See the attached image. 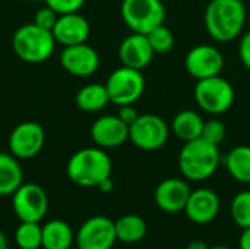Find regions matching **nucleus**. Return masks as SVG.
<instances>
[{"label":"nucleus","instance_id":"obj_1","mask_svg":"<svg viewBox=\"0 0 250 249\" xmlns=\"http://www.w3.org/2000/svg\"><path fill=\"white\" fill-rule=\"evenodd\" d=\"M246 21V6L242 0H211L205 10L207 31L218 43L234 41Z\"/></svg>","mask_w":250,"mask_h":249},{"label":"nucleus","instance_id":"obj_2","mask_svg":"<svg viewBox=\"0 0 250 249\" xmlns=\"http://www.w3.org/2000/svg\"><path fill=\"white\" fill-rule=\"evenodd\" d=\"M113 163L108 154L100 147L82 148L67 161L69 179L82 188H97L104 179L111 176Z\"/></svg>","mask_w":250,"mask_h":249},{"label":"nucleus","instance_id":"obj_3","mask_svg":"<svg viewBox=\"0 0 250 249\" xmlns=\"http://www.w3.org/2000/svg\"><path fill=\"white\" fill-rule=\"evenodd\" d=\"M221 156L218 145L204 138L185 142L179 154V169L188 181L201 182L209 179L220 166Z\"/></svg>","mask_w":250,"mask_h":249},{"label":"nucleus","instance_id":"obj_4","mask_svg":"<svg viewBox=\"0 0 250 249\" xmlns=\"http://www.w3.org/2000/svg\"><path fill=\"white\" fill-rule=\"evenodd\" d=\"M12 47L16 56L26 63H42L51 57L56 47L53 32L38 25L25 23L12 37Z\"/></svg>","mask_w":250,"mask_h":249},{"label":"nucleus","instance_id":"obj_5","mask_svg":"<svg viewBox=\"0 0 250 249\" xmlns=\"http://www.w3.org/2000/svg\"><path fill=\"white\" fill-rule=\"evenodd\" d=\"M120 13L132 32L145 35L163 25L166 19V7L161 0H123Z\"/></svg>","mask_w":250,"mask_h":249},{"label":"nucleus","instance_id":"obj_6","mask_svg":"<svg viewBox=\"0 0 250 249\" xmlns=\"http://www.w3.org/2000/svg\"><path fill=\"white\" fill-rule=\"evenodd\" d=\"M234 88L221 75L199 79L195 87L196 104L209 114H223L234 103Z\"/></svg>","mask_w":250,"mask_h":249},{"label":"nucleus","instance_id":"obj_7","mask_svg":"<svg viewBox=\"0 0 250 249\" xmlns=\"http://www.w3.org/2000/svg\"><path fill=\"white\" fill-rule=\"evenodd\" d=\"M110 103L116 106L135 104L145 91V78L141 70L120 66L110 73L105 82Z\"/></svg>","mask_w":250,"mask_h":249},{"label":"nucleus","instance_id":"obj_8","mask_svg":"<svg viewBox=\"0 0 250 249\" xmlns=\"http://www.w3.org/2000/svg\"><path fill=\"white\" fill-rule=\"evenodd\" d=\"M129 139L135 147L144 151H155L166 145L168 139V126L157 114H139L129 126Z\"/></svg>","mask_w":250,"mask_h":249},{"label":"nucleus","instance_id":"obj_9","mask_svg":"<svg viewBox=\"0 0 250 249\" xmlns=\"http://www.w3.org/2000/svg\"><path fill=\"white\" fill-rule=\"evenodd\" d=\"M15 216L21 222L40 223L48 210V197L37 183H22L12 195Z\"/></svg>","mask_w":250,"mask_h":249},{"label":"nucleus","instance_id":"obj_10","mask_svg":"<svg viewBox=\"0 0 250 249\" xmlns=\"http://www.w3.org/2000/svg\"><path fill=\"white\" fill-rule=\"evenodd\" d=\"M117 241L114 222L105 216H94L82 223L75 242L78 249H111Z\"/></svg>","mask_w":250,"mask_h":249},{"label":"nucleus","instance_id":"obj_11","mask_svg":"<svg viewBox=\"0 0 250 249\" xmlns=\"http://www.w3.org/2000/svg\"><path fill=\"white\" fill-rule=\"evenodd\" d=\"M186 72L195 79H205L221 75L224 69L223 53L209 44H199L189 50L185 59Z\"/></svg>","mask_w":250,"mask_h":249},{"label":"nucleus","instance_id":"obj_12","mask_svg":"<svg viewBox=\"0 0 250 249\" xmlns=\"http://www.w3.org/2000/svg\"><path fill=\"white\" fill-rule=\"evenodd\" d=\"M45 132L37 122L19 123L9 136L10 154L18 160H28L35 157L44 147Z\"/></svg>","mask_w":250,"mask_h":249},{"label":"nucleus","instance_id":"obj_13","mask_svg":"<svg viewBox=\"0 0 250 249\" xmlns=\"http://www.w3.org/2000/svg\"><path fill=\"white\" fill-rule=\"evenodd\" d=\"M62 68L78 78H86L97 72L100 68V56L97 50L86 43L67 45L60 53Z\"/></svg>","mask_w":250,"mask_h":249},{"label":"nucleus","instance_id":"obj_14","mask_svg":"<svg viewBox=\"0 0 250 249\" xmlns=\"http://www.w3.org/2000/svg\"><path fill=\"white\" fill-rule=\"evenodd\" d=\"M220 208L221 201L217 192L209 188H199L190 192L183 211L192 223L208 225L217 219Z\"/></svg>","mask_w":250,"mask_h":249},{"label":"nucleus","instance_id":"obj_15","mask_svg":"<svg viewBox=\"0 0 250 249\" xmlns=\"http://www.w3.org/2000/svg\"><path fill=\"white\" fill-rule=\"evenodd\" d=\"M91 138L100 148H117L129 139V125L117 114L98 117L91 126Z\"/></svg>","mask_w":250,"mask_h":249},{"label":"nucleus","instance_id":"obj_16","mask_svg":"<svg viewBox=\"0 0 250 249\" xmlns=\"http://www.w3.org/2000/svg\"><path fill=\"white\" fill-rule=\"evenodd\" d=\"M190 192L189 185L183 179L168 178L157 186L154 200L161 211L174 214L185 210Z\"/></svg>","mask_w":250,"mask_h":249},{"label":"nucleus","instance_id":"obj_17","mask_svg":"<svg viewBox=\"0 0 250 249\" xmlns=\"http://www.w3.org/2000/svg\"><path fill=\"white\" fill-rule=\"evenodd\" d=\"M51 32L56 43L62 44L63 47H67V45L86 43L91 34V26L86 18L75 12V13L59 15V19L53 26Z\"/></svg>","mask_w":250,"mask_h":249},{"label":"nucleus","instance_id":"obj_18","mask_svg":"<svg viewBox=\"0 0 250 249\" xmlns=\"http://www.w3.org/2000/svg\"><path fill=\"white\" fill-rule=\"evenodd\" d=\"M154 54L155 53L145 34L132 32L119 45V59L122 65L138 70L145 69L151 63Z\"/></svg>","mask_w":250,"mask_h":249},{"label":"nucleus","instance_id":"obj_19","mask_svg":"<svg viewBox=\"0 0 250 249\" xmlns=\"http://www.w3.org/2000/svg\"><path fill=\"white\" fill-rule=\"evenodd\" d=\"M23 183V172L13 154L0 153V197L13 195Z\"/></svg>","mask_w":250,"mask_h":249},{"label":"nucleus","instance_id":"obj_20","mask_svg":"<svg viewBox=\"0 0 250 249\" xmlns=\"http://www.w3.org/2000/svg\"><path fill=\"white\" fill-rule=\"evenodd\" d=\"M75 241L73 230L64 220H50L42 226V244L44 249H70Z\"/></svg>","mask_w":250,"mask_h":249},{"label":"nucleus","instance_id":"obj_21","mask_svg":"<svg viewBox=\"0 0 250 249\" xmlns=\"http://www.w3.org/2000/svg\"><path fill=\"white\" fill-rule=\"evenodd\" d=\"M204 123L205 122L202 116L196 113L195 110H182L180 113L174 116L173 123H171V131L179 139L188 142V141L201 138Z\"/></svg>","mask_w":250,"mask_h":249},{"label":"nucleus","instance_id":"obj_22","mask_svg":"<svg viewBox=\"0 0 250 249\" xmlns=\"http://www.w3.org/2000/svg\"><path fill=\"white\" fill-rule=\"evenodd\" d=\"M76 107L86 113H94L103 110L108 103L110 97L105 88V84H89L82 87L75 98Z\"/></svg>","mask_w":250,"mask_h":249},{"label":"nucleus","instance_id":"obj_23","mask_svg":"<svg viewBox=\"0 0 250 249\" xmlns=\"http://www.w3.org/2000/svg\"><path fill=\"white\" fill-rule=\"evenodd\" d=\"M117 241L132 245L141 242L148 232L145 220L138 214H126L114 222Z\"/></svg>","mask_w":250,"mask_h":249},{"label":"nucleus","instance_id":"obj_24","mask_svg":"<svg viewBox=\"0 0 250 249\" xmlns=\"http://www.w3.org/2000/svg\"><path fill=\"white\" fill-rule=\"evenodd\" d=\"M226 167L231 178L240 183H250V147H234L226 157Z\"/></svg>","mask_w":250,"mask_h":249},{"label":"nucleus","instance_id":"obj_25","mask_svg":"<svg viewBox=\"0 0 250 249\" xmlns=\"http://www.w3.org/2000/svg\"><path fill=\"white\" fill-rule=\"evenodd\" d=\"M15 244L19 249H40L42 244V227L34 222H21L15 232Z\"/></svg>","mask_w":250,"mask_h":249},{"label":"nucleus","instance_id":"obj_26","mask_svg":"<svg viewBox=\"0 0 250 249\" xmlns=\"http://www.w3.org/2000/svg\"><path fill=\"white\" fill-rule=\"evenodd\" d=\"M230 211L233 222L239 227H250V191H242L233 198Z\"/></svg>","mask_w":250,"mask_h":249},{"label":"nucleus","instance_id":"obj_27","mask_svg":"<svg viewBox=\"0 0 250 249\" xmlns=\"http://www.w3.org/2000/svg\"><path fill=\"white\" fill-rule=\"evenodd\" d=\"M146 37L149 40V44L154 53H158V54L168 53L174 45V35L164 23L154 28L151 32L146 34Z\"/></svg>","mask_w":250,"mask_h":249},{"label":"nucleus","instance_id":"obj_28","mask_svg":"<svg viewBox=\"0 0 250 249\" xmlns=\"http://www.w3.org/2000/svg\"><path fill=\"white\" fill-rule=\"evenodd\" d=\"M226 135H227L226 125L218 119H212V120H208L204 123L201 138H204L205 141H208L214 145H220L226 139Z\"/></svg>","mask_w":250,"mask_h":249},{"label":"nucleus","instance_id":"obj_29","mask_svg":"<svg viewBox=\"0 0 250 249\" xmlns=\"http://www.w3.org/2000/svg\"><path fill=\"white\" fill-rule=\"evenodd\" d=\"M57 19H59V13L54 9H51L50 6L45 4L44 7L37 10V13L34 16V23L41 26V28H44V29L51 31L53 26L56 25Z\"/></svg>","mask_w":250,"mask_h":249},{"label":"nucleus","instance_id":"obj_30","mask_svg":"<svg viewBox=\"0 0 250 249\" xmlns=\"http://www.w3.org/2000/svg\"><path fill=\"white\" fill-rule=\"evenodd\" d=\"M47 6L54 9L59 15L75 13L85 4V0H44Z\"/></svg>","mask_w":250,"mask_h":249},{"label":"nucleus","instance_id":"obj_31","mask_svg":"<svg viewBox=\"0 0 250 249\" xmlns=\"http://www.w3.org/2000/svg\"><path fill=\"white\" fill-rule=\"evenodd\" d=\"M239 56L242 63L250 70V29L242 37L239 45Z\"/></svg>","mask_w":250,"mask_h":249},{"label":"nucleus","instance_id":"obj_32","mask_svg":"<svg viewBox=\"0 0 250 249\" xmlns=\"http://www.w3.org/2000/svg\"><path fill=\"white\" fill-rule=\"evenodd\" d=\"M117 116H119V117L126 123V125H129V126H130V125L138 119L139 113L136 112V109L133 107V104H126V106H120Z\"/></svg>","mask_w":250,"mask_h":249},{"label":"nucleus","instance_id":"obj_33","mask_svg":"<svg viewBox=\"0 0 250 249\" xmlns=\"http://www.w3.org/2000/svg\"><path fill=\"white\" fill-rule=\"evenodd\" d=\"M239 249H250V227L243 229L239 239Z\"/></svg>","mask_w":250,"mask_h":249},{"label":"nucleus","instance_id":"obj_34","mask_svg":"<svg viewBox=\"0 0 250 249\" xmlns=\"http://www.w3.org/2000/svg\"><path fill=\"white\" fill-rule=\"evenodd\" d=\"M103 194H110L111 191H113V188H114V183H113V179H111V176L110 178H107V179H104L98 186H97Z\"/></svg>","mask_w":250,"mask_h":249},{"label":"nucleus","instance_id":"obj_35","mask_svg":"<svg viewBox=\"0 0 250 249\" xmlns=\"http://www.w3.org/2000/svg\"><path fill=\"white\" fill-rule=\"evenodd\" d=\"M186 249H209V247H208L207 242H204V241H201V239H195V241H190V242L188 244Z\"/></svg>","mask_w":250,"mask_h":249},{"label":"nucleus","instance_id":"obj_36","mask_svg":"<svg viewBox=\"0 0 250 249\" xmlns=\"http://www.w3.org/2000/svg\"><path fill=\"white\" fill-rule=\"evenodd\" d=\"M0 249H9V245H7V239L4 236V233L0 230Z\"/></svg>","mask_w":250,"mask_h":249},{"label":"nucleus","instance_id":"obj_37","mask_svg":"<svg viewBox=\"0 0 250 249\" xmlns=\"http://www.w3.org/2000/svg\"><path fill=\"white\" fill-rule=\"evenodd\" d=\"M209 249H231V248H229V247H223V245H218V247H214V248H209Z\"/></svg>","mask_w":250,"mask_h":249},{"label":"nucleus","instance_id":"obj_38","mask_svg":"<svg viewBox=\"0 0 250 249\" xmlns=\"http://www.w3.org/2000/svg\"><path fill=\"white\" fill-rule=\"evenodd\" d=\"M29 1H44V0H29Z\"/></svg>","mask_w":250,"mask_h":249},{"label":"nucleus","instance_id":"obj_39","mask_svg":"<svg viewBox=\"0 0 250 249\" xmlns=\"http://www.w3.org/2000/svg\"><path fill=\"white\" fill-rule=\"evenodd\" d=\"M248 22H249V25H250V15H249V18H248Z\"/></svg>","mask_w":250,"mask_h":249}]
</instances>
